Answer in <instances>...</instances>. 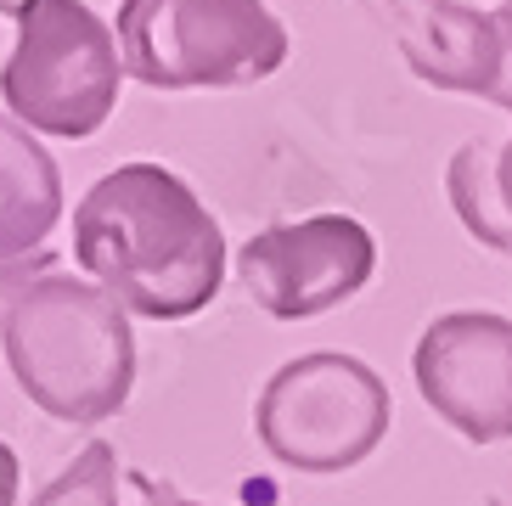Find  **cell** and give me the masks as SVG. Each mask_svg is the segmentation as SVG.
<instances>
[{
  "label": "cell",
  "instance_id": "14",
  "mask_svg": "<svg viewBox=\"0 0 512 506\" xmlns=\"http://www.w3.org/2000/svg\"><path fill=\"white\" fill-rule=\"evenodd\" d=\"M23 282V270H12V265H0V304H6V293Z\"/></svg>",
  "mask_w": 512,
  "mask_h": 506
},
{
  "label": "cell",
  "instance_id": "12",
  "mask_svg": "<svg viewBox=\"0 0 512 506\" xmlns=\"http://www.w3.org/2000/svg\"><path fill=\"white\" fill-rule=\"evenodd\" d=\"M17 490H23V467H17V450L0 439V506H17Z\"/></svg>",
  "mask_w": 512,
  "mask_h": 506
},
{
  "label": "cell",
  "instance_id": "8",
  "mask_svg": "<svg viewBox=\"0 0 512 506\" xmlns=\"http://www.w3.org/2000/svg\"><path fill=\"white\" fill-rule=\"evenodd\" d=\"M366 12L394 34L411 74L434 90L496 96L501 79V17L467 0H361Z\"/></svg>",
  "mask_w": 512,
  "mask_h": 506
},
{
  "label": "cell",
  "instance_id": "5",
  "mask_svg": "<svg viewBox=\"0 0 512 506\" xmlns=\"http://www.w3.org/2000/svg\"><path fill=\"white\" fill-rule=\"evenodd\" d=\"M389 417V383L366 360L316 349V355L276 366V377L254 405V433L282 467L327 478L361 467L383 445Z\"/></svg>",
  "mask_w": 512,
  "mask_h": 506
},
{
  "label": "cell",
  "instance_id": "1",
  "mask_svg": "<svg viewBox=\"0 0 512 506\" xmlns=\"http://www.w3.org/2000/svg\"><path fill=\"white\" fill-rule=\"evenodd\" d=\"M74 259L124 315L192 321L220 298L226 231L175 169L136 158L79 197Z\"/></svg>",
  "mask_w": 512,
  "mask_h": 506
},
{
  "label": "cell",
  "instance_id": "11",
  "mask_svg": "<svg viewBox=\"0 0 512 506\" xmlns=\"http://www.w3.org/2000/svg\"><path fill=\"white\" fill-rule=\"evenodd\" d=\"M29 506H119V456L107 439H91Z\"/></svg>",
  "mask_w": 512,
  "mask_h": 506
},
{
  "label": "cell",
  "instance_id": "7",
  "mask_svg": "<svg viewBox=\"0 0 512 506\" xmlns=\"http://www.w3.org/2000/svg\"><path fill=\"white\" fill-rule=\"evenodd\" d=\"M417 394L467 445L512 439V321L490 310H451L428 321L411 355Z\"/></svg>",
  "mask_w": 512,
  "mask_h": 506
},
{
  "label": "cell",
  "instance_id": "9",
  "mask_svg": "<svg viewBox=\"0 0 512 506\" xmlns=\"http://www.w3.org/2000/svg\"><path fill=\"white\" fill-rule=\"evenodd\" d=\"M62 220V169L34 130L0 113V265L40 259Z\"/></svg>",
  "mask_w": 512,
  "mask_h": 506
},
{
  "label": "cell",
  "instance_id": "2",
  "mask_svg": "<svg viewBox=\"0 0 512 506\" xmlns=\"http://www.w3.org/2000/svg\"><path fill=\"white\" fill-rule=\"evenodd\" d=\"M0 349L17 388L68 428H102L136 388V332L113 293L79 276H23L0 304Z\"/></svg>",
  "mask_w": 512,
  "mask_h": 506
},
{
  "label": "cell",
  "instance_id": "6",
  "mask_svg": "<svg viewBox=\"0 0 512 506\" xmlns=\"http://www.w3.org/2000/svg\"><path fill=\"white\" fill-rule=\"evenodd\" d=\"M377 270V242L349 214H310L293 225H265L237 248V276L265 315L310 321L361 293Z\"/></svg>",
  "mask_w": 512,
  "mask_h": 506
},
{
  "label": "cell",
  "instance_id": "10",
  "mask_svg": "<svg viewBox=\"0 0 512 506\" xmlns=\"http://www.w3.org/2000/svg\"><path fill=\"white\" fill-rule=\"evenodd\" d=\"M456 220L484 242L512 259V158L490 141H462L445 169Z\"/></svg>",
  "mask_w": 512,
  "mask_h": 506
},
{
  "label": "cell",
  "instance_id": "15",
  "mask_svg": "<svg viewBox=\"0 0 512 506\" xmlns=\"http://www.w3.org/2000/svg\"><path fill=\"white\" fill-rule=\"evenodd\" d=\"M501 152H507V158H512V135H507V147H501Z\"/></svg>",
  "mask_w": 512,
  "mask_h": 506
},
{
  "label": "cell",
  "instance_id": "4",
  "mask_svg": "<svg viewBox=\"0 0 512 506\" xmlns=\"http://www.w3.org/2000/svg\"><path fill=\"white\" fill-rule=\"evenodd\" d=\"M124 79L147 90H237L287 62V29L265 0H119Z\"/></svg>",
  "mask_w": 512,
  "mask_h": 506
},
{
  "label": "cell",
  "instance_id": "13",
  "mask_svg": "<svg viewBox=\"0 0 512 506\" xmlns=\"http://www.w3.org/2000/svg\"><path fill=\"white\" fill-rule=\"evenodd\" d=\"M141 490H147V506H203V501H186L175 490H158V484H141Z\"/></svg>",
  "mask_w": 512,
  "mask_h": 506
},
{
  "label": "cell",
  "instance_id": "16",
  "mask_svg": "<svg viewBox=\"0 0 512 506\" xmlns=\"http://www.w3.org/2000/svg\"><path fill=\"white\" fill-rule=\"evenodd\" d=\"M501 6H512V0H501Z\"/></svg>",
  "mask_w": 512,
  "mask_h": 506
},
{
  "label": "cell",
  "instance_id": "3",
  "mask_svg": "<svg viewBox=\"0 0 512 506\" xmlns=\"http://www.w3.org/2000/svg\"><path fill=\"white\" fill-rule=\"evenodd\" d=\"M17 23V45L0 68V102L23 130L57 141H91L119 107L124 62L113 23L85 0H0Z\"/></svg>",
  "mask_w": 512,
  "mask_h": 506
}]
</instances>
